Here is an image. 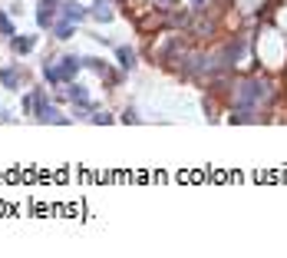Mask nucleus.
Wrapping results in <instances>:
<instances>
[{"label": "nucleus", "mask_w": 287, "mask_h": 258, "mask_svg": "<svg viewBox=\"0 0 287 258\" xmlns=\"http://www.w3.org/2000/svg\"><path fill=\"white\" fill-rule=\"evenodd\" d=\"M122 123H139V116H136V109H125V113H122Z\"/></svg>", "instance_id": "nucleus-14"}, {"label": "nucleus", "mask_w": 287, "mask_h": 258, "mask_svg": "<svg viewBox=\"0 0 287 258\" xmlns=\"http://www.w3.org/2000/svg\"><path fill=\"white\" fill-rule=\"evenodd\" d=\"M57 17H60V0H40L37 4V24L43 27V30H50Z\"/></svg>", "instance_id": "nucleus-4"}, {"label": "nucleus", "mask_w": 287, "mask_h": 258, "mask_svg": "<svg viewBox=\"0 0 287 258\" xmlns=\"http://www.w3.org/2000/svg\"><path fill=\"white\" fill-rule=\"evenodd\" d=\"M0 33H4V37H13V24H10V17H7L4 10H0Z\"/></svg>", "instance_id": "nucleus-12"}, {"label": "nucleus", "mask_w": 287, "mask_h": 258, "mask_svg": "<svg viewBox=\"0 0 287 258\" xmlns=\"http://www.w3.org/2000/svg\"><path fill=\"white\" fill-rule=\"evenodd\" d=\"M83 69V60L80 57H66V60H60V63H46L43 66V76H46V83H53V86H60V83H69L76 73Z\"/></svg>", "instance_id": "nucleus-2"}, {"label": "nucleus", "mask_w": 287, "mask_h": 258, "mask_svg": "<svg viewBox=\"0 0 287 258\" xmlns=\"http://www.w3.org/2000/svg\"><path fill=\"white\" fill-rule=\"evenodd\" d=\"M73 27L76 24H69V20H53L50 30H53V37H57V40H69V37H73Z\"/></svg>", "instance_id": "nucleus-8"}, {"label": "nucleus", "mask_w": 287, "mask_h": 258, "mask_svg": "<svg viewBox=\"0 0 287 258\" xmlns=\"http://www.w3.org/2000/svg\"><path fill=\"white\" fill-rule=\"evenodd\" d=\"M33 116H37L40 123H69L66 116H60L57 109L50 106V100H46L43 89H33Z\"/></svg>", "instance_id": "nucleus-3"}, {"label": "nucleus", "mask_w": 287, "mask_h": 258, "mask_svg": "<svg viewBox=\"0 0 287 258\" xmlns=\"http://www.w3.org/2000/svg\"><path fill=\"white\" fill-rule=\"evenodd\" d=\"M271 100L268 80H241L238 83V109H257Z\"/></svg>", "instance_id": "nucleus-1"}, {"label": "nucleus", "mask_w": 287, "mask_h": 258, "mask_svg": "<svg viewBox=\"0 0 287 258\" xmlns=\"http://www.w3.org/2000/svg\"><path fill=\"white\" fill-rule=\"evenodd\" d=\"M0 83H4L7 89H17V86H20V69H17V66L0 69Z\"/></svg>", "instance_id": "nucleus-7"}, {"label": "nucleus", "mask_w": 287, "mask_h": 258, "mask_svg": "<svg viewBox=\"0 0 287 258\" xmlns=\"http://www.w3.org/2000/svg\"><path fill=\"white\" fill-rule=\"evenodd\" d=\"M116 57H119V66H122V69H132V66H136V53H132L129 46H119Z\"/></svg>", "instance_id": "nucleus-10"}, {"label": "nucleus", "mask_w": 287, "mask_h": 258, "mask_svg": "<svg viewBox=\"0 0 287 258\" xmlns=\"http://www.w3.org/2000/svg\"><path fill=\"white\" fill-rule=\"evenodd\" d=\"M37 46V37H17L13 33V53H20V57H27V53Z\"/></svg>", "instance_id": "nucleus-6"}, {"label": "nucleus", "mask_w": 287, "mask_h": 258, "mask_svg": "<svg viewBox=\"0 0 287 258\" xmlns=\"http://www.w3.org/2000/svg\"><path fill=\"white\" fill-rule=\"evenodd\" d=\"M89 17H93V20H99V24H106V20H113V10H109V4H106V0H99V4H96L93 10H89Z\"/></svg>", "instance_id": "nucleus-9"}, {"label": "nucleus", "mask_w": 287, "mask_h": 258, "mask_svg": "<svg viewBox=\"0 0 287 258\" xmlns=\"http://www.w3.org/2000/svg\"><path fill=\"white\" fill-rule=\"evenodd\" d=\"M60 13H63V20H69V24H80V20H86V17H89L86 7L73 4V0H66V4H63V7H60Z\"/></svg>", "instance_id": "nucleus-5"}, {"label": "nucleus", "mask_w": 287, "mask_h": 258, "mask_svg": "<svg viewBox=\"0 0 287 258\" xmlns=\"http://www.w3.org/2000/svg\"><path fill=\"white\" fill-rule=\"evenodd\" d=\"M93 123H96V126H102V123H113V116H106V113H96V116H93Z\"/></svg>", "instance_id": "nucleus-13"}, {"label": "nucleus", "mask_w": 287, "mask_h": 258, "mask_svg": "<svg viewBox=\"0 0 287 258\" xmlns=\"http://www.w3.org/2000/svg\"><path fill=\"white\" fill-rule=\"evenodd\" d=\"M69 100H73V103H83V106L89 109V93L83 86H76V83H69Z\"/></svg>", "instance_id": "nucleus-11"}]
</instances>
